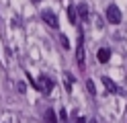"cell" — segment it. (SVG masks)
Returning <instances> with one entry per match:
<instances>
[{
  "mask_svg": "<svg viewBox=\"0 0 127 123\" xmlns=\"http://www.w3.org/2000/svg\"><path fill=\"white\" fill-rule=\"evenodd\" d=\"M78 16H80L82 21H90V16H88V6H86V4H80V6H78Z\"/></svg>",
  "mask_w": 127,
  "mask_h": 123,
  "instance_id": "obj_10",
  "label": "cell"
},
{
  "mask_svg": "<svg viewBox=\"0 0 127 123\" xmlns=\"http://www.w3.org/2000/svg\"><path fill=\"white\" fill-rule=\"evenodd\" d=\"M86 90H88L90 94H96V88H94V82L92 80H86Z\"/></svg>",
  "mask_w": 127,
  "mask_h": 123,
  "instance_id": "obj_12",
  "label": "cell"
},
{
  "mask_svg": "<svg viewBox=\"0 0 127 123\" xmlns=\"http://www.w3.org/2000/svg\"><path fill=\"white\" fill-rule=\"evenodd\" d=\"M43 123H58V115H55L53 109H47L43 115Z\"/></svg>",
  "mask_w": 127,
  "mask_h": 123,
  "instance_id": "obj_7",
  "label": "cell"
},
{
  "mask_svg": "<svg viewBox=\"0 0 127 123\" xmlns=\"http://www.w3.org/2000/svg\"><path fill=\"white\" fill-rule=\"evenodd\" d=\"M96 60H98L100 64H107V62L111 60V49H109V47H100L98 51H96Z\"/></svg>",
  "mask_w": 127,
  "mask_h": 123,
  "instance_id": "obj_6",
  "label": "cell"
},
{
  "mask_svg": "<svg viewBox=\"0 0 127 123\" xmlns=\"http://www.w3.org/2000/svg\"><path fill=\"white\" fill-rule=\"evenodd\" d=\"M68 21L72 23V25H78V8L68 6Z\"/></svg>",
  "mask_w": 127,
  "mask_h": 123,
  "instance_id": "obj_8",
  "label": "cell"
},
{
  "mask_svg": "<svg viewBox=\"0 0 127 123\" xmlns=\"http://www.w3.org/2000/svg\"><path fill=\"white\" fill-rule=\"evenodd\" d=\"M60 123H68V113H66V109H60Z\"/></svg>",
  "mask_w": 127,
  "mask_h": 123,
  "instance_id": "obj_13",
  "label": "cell"
},
{
  "mask_svg": "<svg viewBox=\"0 0 127 123\" xmlns=\"http://www.w3.org/2000/svg\"><path fill=\"white\" fill-rule=\"evenodd\" d=\"M58 37H60V43H62V47H64V49H70V41H68V37L64 35V33H60Z\"/></svg>",
  "mask_w": 127,
  "mask_h": 123,
  "instance_id": "obj_11",
  "label": "cell"
},
{
  "mask_svg": "<svg viewBox=\"0 0 127 123\" xmlns=\"http://www.w3.org/2000/svg\"><path fill=\"white\" fill-rule=\"evenodd\" d=\"M31 2H35V4H37V2H39V0H31Z\"/></svg>",
  "mask_w": 127,
  "mask_h": 123,
  "instance_id": "obj_15",
  "label": "cell"
},
{
  "mask_svg": "<svg viewBox=\"0 0 127 123\" xmlns=\"http://www.w3.org/2000/svg\"><path fill=\"white\" fill-rule=\"evenodd\" d=\"M76 62L80 68H84V37H78V45H76Z\"/></svg>",
  "mask_w": 127,
  "mask_h": 123,
  "instance_id": "obj_3",
  "label": "cell"
},
{
  "mask_svg": "<svg viewBox=\"0 0 127 123\" xmlns=\"http://www.w3.org/2000/svg\"><path fill=\"white\" fill-rule=\"evenodd\" d=\"M72 82H74L72 74H70V72H64V88H66L68 92H70V90H72Z\"/></svg>",
  "mask_w": 127,
  "mask_h": 123,
  "instance_id": "obj_9",
  "label": "cell"
},
{
  "mask_svg": "<svg viewBox=\"0 0 127 123\" xmlns=\"http://www.w3.org/2000/svg\"><path fill=\"white\" fill-rule=\"evenodd\" d=\"M41 19L49 25L51 29H58V16H55L53 10H43V12H41Z\"/></svg>",
  "mask_w": 127,
  "mask_h": 123,
  "instance_id": "obj_4",
  "label": "cell"
},
{
  "mask_svg": "<svg viewBox=\"0 0 127 123\" xmlns=\"http://www.w3.org/2000/svg\"><path fill=\"white\" fill-rule=\"evenodd\" d=\"M74 123H88V121H86L84 117H76V119H74Z\"/></svg>",
  "mask_w": 127,
  "mask_h": 123,
  "instance_id": "obj_14",
  "label": "cell"
},
{
  "mask_svg": "<svg viewBox=\"0 0 127 123\" xmlns=\"http://www.w3.org/2000/svg\"><path fill=\"white\" fill-rule=\"evenodd\" d=\"M102 86H105V90L111 92V94H119V92H121V88H119L111 78H107V76H102Z\"/></svg>",
  "mask_w": 127,
  "mask_h": 123,
  "instance_id": "obj_5",
  "label": "cell"
},
{
  "mask_svg": "<svg viewBox=\"0 0 127 123\" xmlns=\"http://www.w3.org/2000/svg\"><path fill=\"white\" fill-rule=\"evenodd\" d=\"M53 86H55V82L49 76H39V90H41V92L49 94L51 90H53Z\"/></svg>",
  "mask_w": 127,
  "mask_h": 123,
  "instance_id": "obj_2",
  "label": "cell"
},
{
  "mask_svg": "<svg viewBox=\"0 0 127 123\" xmlns=\"http://www.w3.org/2000/svg\"><path fill=\"white\" fill-rule=\"evenodd\" d=\"M90 123H96V121H94V119H90Z\"/></svg>",
  "mask_w": 127,
  "mask_h": 123,
  "instance_id": "obj_16",
  "label": "cell"
},
{
  "mask_svg": "<svg viewBox=\"0 0 127 123\" xmlns=\"http://www.w3.org/2000/svg\"><path fill=\"white\" fill-rule=\"evenodd\" d=\"M105 14H107V21H109L111 25H119V23H121V16H123L117 4H109V6H107V12H105Z\"/></svg>",
  "mask_w": 127,
  "mask_h": 123,
  "instance_id": "obj_1",
  "label": "cell"
}]
</instances>
